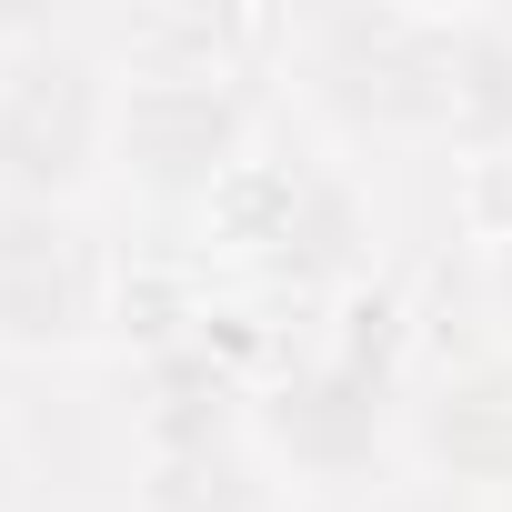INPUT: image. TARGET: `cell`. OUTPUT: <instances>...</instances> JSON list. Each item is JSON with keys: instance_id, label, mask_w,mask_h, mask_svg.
Instances as JSON below:
<instances>
[{"instance_id": "obj_1", "label": "cell", "mask_w": 512, "mask_h": 512, "mask_svg": "<svg viewBox=\"0 0 512 512\" xmlns=\"http://www.w3.org/2000/svg\"><path fill=\"white\" fill-rule=\"evenodd\" d=\"M111 191L151 211H211L221 181L282 121V11H111Z\"/></svg>"}, {"instance_id": "obj_2", "label": "cell", "mask_w": 512, "mask_h": 512, "mask_svg": "<svg viewBox=\"0 0 512 512\" xmlns=\"http://www.w3.org/2000/svg\"><path fill=\"white\" fill-rule=\"evenodd\" d=\"M372 292H352L342 312H322L312 342H282L251 372V442L282 472V492H372V472L392 452H412V372H402V322Z\"/></svg>"}, {"instance_id": "obj_3", "label": "cell", "mask_w": 512, "mask_h": 512, "mask_svg": "<svg viewBox=\"0 0 512 512\" xmlns=\"http://www.w3.org/2000/svg\"><path fill=\"white\" fill-rule=\"evenodd\" d=\"M272 101L352 161L452 151V11H282Z\"/></svg>"}, {"instance_id": "obj_4", "label": "cell", "mask_w": 512, "mask_h": 512, "mask_svg": "<svg viewBox=\"0 0 512 512\" xmlns=\"http://www.w3.org/2000/svg\"><path fill=\"white\" fill-rule=\"evenodd\" d=\"M111 41L71 11H21L0 41V201L111 191Z\"/></svg>"}, {"instance_id": "obj_5", "label": "cell", "mask_w": 512, "mask_h": 512, "mask_svg": "<svg viewBox=\"0 0 512 512\" xmlns=\"http://www.w3.org/2000/svg\"><path fill=\"white\" fill-rule=\"evenodd\" d=\"M121 322V251L91 201H0V362H71Z\"/></svg>"}, {"instance_id": "obj_6", "label": "cell", "mask_w": 512, "mask_h": 512, "mask_svg": "<svg viewBox=\"0 0 512 512\" xmlns=\"http://www.w3.org/2000/svg\"><path fill=\"white\" fill-rule=\"evenodd\" d=\"M412 452H432L472 492H512V352L452 362L442 382H412Z\"/></svg>"}, {"instance_id": "obj_7", "label": "cell", "mask_w": 512, "mask_h": 512, "mask_svg": "<svg viewBox=\"0 0 512 512\" xmlns=\"http://www.w3.org/2000/svg\"><path fill=\"white\" fill-rule=\"evenodd\" d=\"M452 201H462V241H472V282H482L502 352H512V141L452 161Z\"/></svg>"}, {"instance_id": "obj_8", "label": "cell", "mask_w": 512, "mask_h": 512, "mask_svg": "<svg viewBox=\"0 0 512 512\" xmlns=\"http://www.w3.org/2000/svg\"><path fill=\"white\" fill-rule=\"evenodd\" d=\"M0 512H31V452H21L11 412H0Z\"/></svg>"}, {"instance_id": "obj_9", "label": "cell", "mask_w": 512, "mask_h": 512, "mask_svg": "<svg viewBox=\"0 0 512 512\" xmlns=\"http://www.w3.org/2000/svg\"><path fill=\"white\" fill-rule=\"evenodd\" d=\"M282 512H372L362 492H282Z\"/></svg>"}, {"instance_id": "obj_10", "label": "cell", "mask_w": 512, "mask_h": 512, "mask_svg": "<svg viewBox=\"0 0 512 512\" xmlns=\"http://www.w3.org/2000/svg\"><path fill=\"white\" fill-rule=\"evenodd\" d=\"M492 512H512V492H492Z\"/></svg>"}]
</instances>
